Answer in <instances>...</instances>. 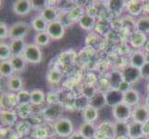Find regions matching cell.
I'll use <instances>...</instances> for the list:
<instances>
[{"instance_id": "484cf974", "label": "cell", "mask_w": 149, "mask_h": 139, "mask_svg": "<svg viewBox=\"0 0 149 139\" xmlns=\"http://www.w3.org/2000/svg\"><path fill=\"white\" fill-rule=\"evenodd\" d=\"M78 23L81 26V28H83L84 30L91 31L94 28H95V18L84 13L79 20Z\"/></svg>"}, {"instance_id": "44dd1931", "label": "cell", "mask_w": 149, "mask_h": 139, "mask_svg": "<svg viewBox=\"0 0 149 139\" xmlns=\"http://www.w3.org/2000/svg\"><path fill=\"white\" fill-rule=\"evenodd\" d=\"M47 102V94L41 89H33L31 91V104L33 106H41Z\"/></svg>"}, {"instance_id": "74e56055", "label": "cell", "mask_w": 149, "mask_h": 139, "mask_svg": "<svg viewBox=\"0 0 149 139\" xmlns=\"http://www.w3.org/2000/svg\"><path fill=\"white\" fill-rule=\"evenodd\" d=\"M126 2L124 1H119V0H111V1L107 2V7H109V10L112 12L119 13L121 10L125 8Z\"/></svg>"}, {"instance_id": "681fc988", "label": "cell", "mask_w": 149, "mask_h": 139, "mask_svg": "<svg viewBox=\"0 0 149 139\" xmlns=\"http://www.w3.org/2000/svg\"><path fill=\"white\" fill-rule=\"evenodd\" d=\"M67 139H86V138L81 136L78 131H75L72 135H71L70 136H69Z\"/></svg>"}, {"instance_id": "603a6c76", "label": "cell", "mask_w": 149, "mask_h": 139, "mask_svg": "<svg viewBox=\"0 0 149 139\" xmlns=\"http://www.w3.org/2000/svg\"><path fill=\"white\" fill-rule=\"evenodd\" d=\"M143 136V124L135 122H129V133L128 137L130 139H136Z\"/></svg>"}, {"instance_id": "52a82bcc", "label": "cell", "mask_w": 149, "mask_h": 139, "mask_svg": "<svg viewBox=\"0 0 149 139\" xmlns=\"http://www.w3.org/2000/svg\"><path fill=\"white\" fill-rule=\"evenodd\" d=\"M13 12L18 16H26L33 10L32 1L30 0H17L12 4Z\"/></svg>"}, {"instance_id": "9a60e30c", "label": "cell", "mask_w": 149, "mask_h": 139, "mask_svg": "<svg viewBox=\"0 0 149 139\" xmlns=\"http://www.w3.org/2000/svg\"><path fill=\"white\" fill-rule=\"evenodd\" d=\"M6 86L10 93H18L23 89V81L19 75L14 74L7 79Z\"/></svg>"}, {"instance_id": "db71d44e", "label": "cell", "mask_w": 149, "mask_h": 139, "mask_svg": "<svg viewBox=\"0 0 149 139\" xmlns=\"http://www.w3.org/2000/svg\"><path fill=\"white\" fill-rule=\"evenodd\" d=\"M114 139H130L128 136H116Z\"/></svg>"}, {"instance_id": "f5cc1de1", "label": "cell", "mask_w": 149, "mask_h": 139, "mask_svg": "<svg viewBox=\"0 0 149 139\" xmlns=\"http://www.w3.org/2000/svg\"><path fill=\"white\" fill-rule=\"evenodd\" d=\"M145 105H146L147 108H149V95H147V97H146V103H145Z\"/></svg>"}, {"instance_id": "ac0fdd59", "label": "cell", "mask_w": 149, "mask_h": 139, "mask_svg": "<svg viewBox=\"0 0 149 139\" xmlns=\"http://www.w3.org/2000/svg\"><path fill=\"white\" fill-rule=\"evenodd\" d=\"M125 8L127 12L133 17H137L142 14L143 11V5L141 1H135V0H131V1L126 2Z\"/></svg>"}, {"instance_id": "d6a6232c", "label": "cell", "mask_w": 149, "mask_h": 139, "mask_svg": "<svg viewBox=\"0 0 149 139\" xmlns=\"http://www.w3.org/2000/svg\"><path fill=\"white\" fill-rule=\"evenodd\" d=\"M47 80L50 85H58L62 80V73L58 70H51L47 74Z\"/></svg>"}, {"instance_id": "5bb4252c", "label": "cell", "mask_w": 149, "mask_h": 139, "mask_svg": "<svg viewBox=\"0 0 149 139\" xmlns=\"http://www.w3.org/2000/svg\"><path fill=\"white\" fill-rule=\"evenodd\" d=\"M147 40L148 38L146 34L135 31V32H133L131 35L130 44L133 48H135L136 50H139L142 47L143 48V46H145Z\"/></svg>"}, {"instance_id": "f1b7e54d", "label": "cell", "mask_w": 149, "mask_h": 139, "mask_svg": "<svg viewBox=\"0 0 149 139\" xmlns=\"http://www.w3.org/2000/svg\"><path fill=\"white\" fill-rule=\"evenodd\" d=\"M33 105L32 104H25V105H19L15 110L17 114L22 119H28L33 115Z\"/></svg>"}, {"instance_id": "277c9868", "label": "cell", "mask_w": 149, "mask_h": 139, "mask_svg": "<svg viewBox=\"0 0 149 139\" xmlns=\"http://www.w3.org/2000/svg\"><path fill=\"white\" fill-rule=\"evenodd\" d=\"M30 25L24 22H18L9 27V39H23L29 33Z\"/></svg>"}, {"instance_id": "5b68a950", "label": "cell", "mask_w": 149, "mask_h": 139, "mask_svg": "<svg viewBox=\"0 0 149 139\" xmlns=\"http://www.w3.org/2000/svg\"><path fill=\"white\" fill-rule=\"evenodd\" d=\"M65 25L59 20L47 24V33L51 40H60L65 35Z\"/></svg>"}, {"instance_id": "4fadbf2b", "label": "cell", "mask_w": 149, "mask_h": 139, "mask_svg": "<svg viewBox=\"0 0 149 139\" xmlns=\"http://www.w3.org/2000/svg\"><path fill=\"white\" fill-rule=\"evenodd\" d=\"M18 114L14 110H1V122L6 126H13L17 124Z\"/></svg>"}, {"instance_id": "83f0119b", "label": "cell", "mask_w": 149, "mask_h": 139, "mask_svg": "<svg viewBox=\"0 0 149 139\" xmlns=\"http://www.w3.org/2000/svg\"><path fill=\"white\" fill-rule=\"evenodd\" d=\"M114 132L116 136H128L129 133V122H113Z\"/></svg>"}, {"instance_id": "7dc6e473", "label": "cell", "mask_w": 149, "mask_h": 139, "mask_svg": "<svg viewBox=\"0 0 149 139\" xmlns=\"http://www.w3.org/2000/svg\"><path fill=\"white\" fill-rule=\"evenodd\" d=\"M130 89H132L131 85L129 83H127V82H125L124 80L121 82V84L120 85L119 88H118V90H120L122 93V94H123V93L127 92L128 90H130Z\"/></svg>"}, {"instance_id": "7c38bea8", "label": "cell", "mask_w": 149, "mask_h": 139, "mask_svg": "<svg viewBox=\"0 0 149 139\" xmlns=\"http://www.w3.org/2000/svg\"><path fill=\"white\" fill-rule=\"evenodd\" d=\"M105 95H106L107 106H109V107L113 108L114 106L119 104V103L122 102L123 94L118 89L111 88L109 91H107Z\"/></svg>"}, {"instance_id": "f546056e", "label": "cell", "mask_w": 149, "mask_h": 139, "mask_svg": "<svg viewBox=\"0 0 149 139\" xmlns=\"http://www.w3.org/2000/svg\"><path fill=\"white\" fill-rule=\"evenodd\" d=\"M33 41H34V44L36 45L40 46V47H44V46H47L50 44L51 38L49 37V35L47 34V32L35 33Z\"/></svg>"}, {"instance_id": "9c48e42d", "label": "cell", "mask_w": 149, "mask_h": 139, "mask_svg": "<svg viewBox=\"0 0 149 139\" xmlns=\"http://www.w3.org/2000/svg\"><path fill=\"white\" fill-rule=\"evenodd\" d=\"M122 102H124L125 104L129 105L132 108H134L138 105L141 104V96L139 92L135 89H130L127 92L123 93L122 96Z\"/></svg>"}, {"instance_id": "b9f144b4", "label": "cell", "mask_w": 149, "mask_h": 139, "mask_svg": "<svg viewBox=\"0 0 149 139\" xmlns=\"http://www.w3.org/2000/svg\"><path fill=\"white\" fill-rule=\"evenodd\" d=\"M33 135H34V137H36L37 139H47L48 131H47V128L39 126L34 130Z\"/></svg>"}, {"instance_id": "60d3db41", "label": "cell", "mask_w": 149, "mask_h": 139, "mask_svg": "<svg viewBox=\"0 0 149 139\" xmlns=\"http://www.w3.org/2000/svg\"><path fill=\"white\" fill-rule=\"evenodd\" d=\"M98 92L97 90L96 86L95 85H85L84 86L83 90H81V95L84 96L85 97H87L88 99H91L96 93Z\"/></svg>"}, {"instance_id": "11a10c76", "label": "cell", "mask_w": 149, "mask_h": 139, "mask_svg": "<svg viewBox=\"0 0 149 139\" xmlns=\"http://www.w3.org/2000/svg\"><path fill=\"white\" fill-rule=\"evenodd\" d=\"M146 62L149 63V53H146Z\"/></svg>"}, {"instance_id": "816d5d0a", "label": "cell", "mask_w": 149, "mask_h": 139, "mask_svg": "<svg viewBox=\"0 0 149 139\" xmlns=\"http://www.w3.org/2000/svg\"><path fill=\"white\" fill-rule=\"evenodd\" d=\"M146 92L147 93V95H149V81L146 82Z\"/></svg>"}, {"instance_id": "9f6ffc18", "label": "cell", "mask_w": 149, "mask_h": 139, "mask_svg": "<svg viewBox=\"0 0 149 139\" xmlns=\"http://www.w3.org/2000/svg\"><path fill=\"white\" fill-rule=\"evenodd\" d=\"M136 139H149V137H146V136H143V137H140V138H136Z\"/></svg>"}, {"instance_id": "6da1fadb", "label": "cell", "mask_w": 149, "mask_h": 139, "mask_svg": "<svg viewBox=\"0 0 149 139\" xmlns=\"http://www.w3.org/2000/svg\"><path fill=\"white\" fill-rule=\"evenodd\" d=\"M52 130L55 135L60 138H68L75 132L72 121L66 117L55 121L52 123Z\"/></svg>"}, {"instance_id": "f907efd6", "label": "cell", "mask_w": 149, "mask_h": 139, "mask_svg": "<svg viewBox=\"0 0 149 139\" xmlns=\"http://www.w3.org/2000/svg\"><path fill=\"white\" fill-rule=\"evenodd\" d=\"M143 51L145 53H149V39L146 41V43L145 46H143Z\"/></svg>"}, {"instance_id": "4316f807", "label": "cell", "mask_w": 149, "mask_h": 139, "mask_svg": "<svg viewBox=\"0 0 149 139\" xmlns=\"http://www.w3.org/2000/svg\"><path fill=\"white\" fill-rule=\"evenodd\" d=\"M135 31L137 32L143 33L145 34H149V16L145 15V16H141L139 19L135 20Z\"/></svg>"}, {"instance_id": "1f68e13d", "label": "cell", "mask_w": 149, "mask_h": 139, "mask_svg": "<svg viewBox=\"0 0 149 139\" xmlns=\"http://www.w3.org/2000/svg\"><path fill=\"white\" fill-rule=\"evenodd\" d=\"M109 84L111 88H114V89H118L119 88L120 85L121 84V82L123 81V76H122V73L121 71H112L111 74L109 75Z\"/></svg>"}, {"instance_id": "c3c4849f", "label": "cell", "mask_w": 149, "mask_h": 139, "mask_svg": "<svg viewBox=\"0 0 149 139\" xmlns=\"http://www.w3.org/2000/svg\"><path fill=\"white\" fill-rule=\"evenodd\" d=\"M143 136L149 137V121L143 123Z\"/></svg>"}, {"instance_id": "e575fe53", "label": "cell", "mask_w": 149, "mask_h": 139, "mask_svg": "<svg viewBox=\"0 0 149 139\" xmlns=\"http://www.w3.org/2000/svg\"><path fill=\"white\" fill-rule=\"evenodd\" d=\"M11 57L12 52L11 49H10L9 44L1 42V45H0V59H1V61L9 60Z\"/></svg>"}, {"instance_id": "3957f363", "label": "cell", "mask_w": 149, "mask_h": 139, "mask_svg": "<svg viewBox=\"0 0 149 139\" xmlns=\"http://www.w3.org/2000/svg\"><path fill=\"white\" fill-rule=\"evenodd\" d=\"M23 58L27 63L38 64L43 59V52L40 46L33 44H27L23 52Z\"/></svg>"}, {"instance_id": "8d00e7d4", "label": "cell", "mask_w": 149, "mask_h": 139, "mask_svg": "<svg viewBox=\"0 0 149 139\" xmlns=\"http://www.w3.org/2000/svg\"><path fill=\"white\" fill-rule=\"evenodd\" d=\"M74 107L76 110L84 111L87 107H89V99L84 96H78L74 100Z\"/></svg>"}, {"instance_id": "836d02e7", "label": "cell", "mask_w": 149, "mask_h": 139, "mask_svg": "<svg viewBox=\"0 0 149 139\" xmlns=\"http://www.w3.org/2000/svg\"><path fill=\"white\" fill-rule=\"evenodd\" d=\"M58 4H56V7L61 14H68L71 9L76 7V4L72 1L63 0V1H58Z\"/></svg>"}, {"instance_id": "f6af8a7d", "label": "cell", "mask_w": 149, "mask_h": 139, "mask_svg": "<svg viewBox=\"0 0 149 139\" xmlns=\"http://www.w3.org/2000/svg\"><path fill=\"white\" fill-rule=\"evenodd\" d=\"M1 109L2 110H12L11 104H10L8 93H5L1 96Z\"/></svg>"}, {"instance_id": "ab89813d", "label": "cell", "mask_w": 149, "mask_h": 139, "mask_svg": "<svg viewBox=\"0 0 149 139\" xmlns=\"http://www.w3.org/2000/svg\"><path fill=\"white\" fill-rule=\"evenodd\" d=\"M47 103L48 105L60 104V95L56 91H50L47 94Z\"/></svg>"}, {"instance_id": "bcb514c9", "label": "cell", "mask_w": 149, "mask_h": 139, "mask_svg": "<svg viewBox=\"0 0 149 139\" xmlns=\"http://www.w3.org/2000/svg\"><path fill=\"white\" fill-rule=\"evenodd\" d=\"M140 74H141V79L146 80V82L149 81V63L146 62L140 69Z\"/></svg>"}, {"instance_id": "ee69618b", "label": "cell", "mask_w": 149, "mask_h": 139, "mask_svg": "<svg viewBox=\"0 0 149 139\" xmlns=\"http://www.w3.org/2000/svg\"><path fill=\"white\" fill-rule=\"evenodd\" d=\"M0 38L1 40H6L9 38V26L6 22H1L0 23Z\"/></svg>"}, {"instance_id": "7402d4cb", "label": "cell", "mask_w": 149, "mask_h": 139, "mask_svg": "<svg viewBox=\"0 0 149 139\" xmlns=\"http://www.w3.org/2000/svg\"><path fill=\"white\" fill-rule=\"evenodd\" d=\"M24 39H12L9 42V46L11 49L12 56H22L24 49L26 47Z\"/></svg>"}, {"instance_id": "cb8c5ba5", "label": "cell", "mask_w": 149, "mask_h": 139, "mask_svg": "<svg viewBox=\"0 0 149 139\" xmlns=\"http://www.w3.org/2000/svg\"><path fill=\"white\" fill-rule=\"evenodd\" d=\"M89 106L95 108L97 110L103 109V108L107 106L106 95L104 93L98 91L91 99H89Z\"/></svg>"}, {"instance_id": "d590c367", "label": "cell", "mask_w": 149, "mask_h": 139, "mask_svg": "<svg viewBox=\"0 0 149 139\" xmlns=\"http://www.w3.org/2000/svg\"><path fill=\"white\" fill-rule=\"evenodd\" d=\"M17 94V99H18V106L19 105H25V104H31V91L22 89Z\"/></svg>"}, {"instance_id": "8fae6325", "label": "cell", "mask_w": 149, "mask_h": 139, "mask_svg": "<svg viewBox=\"0 0 149 139\" xmlns=\"http://www.w3.org/2000/svg\"><path fill=\"white\" fill-rule=\"evenodd\" d=\"M39 14L45 19V20L47 23L53 22L55 20H59V18H60V12L58 11V9L56 8V6H51V5L47 6Z\"/></svg>"}, {"instance_id": "d6986e66", "label": "cell", "mask_w": 149, "mask_h": 139, "mask_svg": "<svg viewBox=\"0 0 149 139\" xmlns=\"http://www.w3.org/2000/svg\"><path fill=\"white\" fill-rule=\"evenodd\" d=\"M83 119H84V122L95 123L100 119L99 110H97L95 108H93L91 106L87 107L83 111Z\"/></svg>"}, {"instance_id": "4dcf8cb0", "label": "cell", "mask_w": 149, "mask_h": 139, "mask_svg": "<svg viewBox=\"0 0 149 139\" xmlns=\"http://www.w3.org/2000/svg\"><path fill=\"white\" fill-rule=\"evenodd\" d=\"M14 73H15L14 69L9 60L1 61V64H0V74H1L2 77L8 79L9 77L13 76Z\"/></svg>"}, {"instance_id": "ffe728a7", "label": "cell", "mask_w": 149, "mask_h": 139, "mask_svg": "<svg viewBox=\"0 0 149 139\" xmlns=\"http://www.w3.org/2000/svg\"><path fill=\"white\" fill-rule=\"evenodd\" d=\"M47 22H45V19L41 16L40 14L34 16L32 20H31V27H32L35 33H44L47 32Z\"/></svg>"}, {"instance_id": "d4e9b609", "label": "cell", "mask_w": 149, "mask_h": 139, "mask_svg": "<svg viewBox=\"0 0 149 139\" xmlns=\"http://www.w3.org/2000/svg\"><path fill=\"white\" fill-rule=\"evenodd\" d=\"M10 63H11L14 71L16 73H22L25 70L27 65V61L25 60L23 56H12L9 59Z\"/></svg>"}, {"instance_id": "ba28073f", "label": "cell", "mask_w": 149, "mask_h": 139, "mask_svg": "<svg viewBox=\"0 0 149 139\" xmlns=\"http://www.w3.org/2000/svg\"><path fill=\"white\" fill-rule=\"evenodd\" d=\"M63 107L61 104L56 105H48L43 111V116L48 121H52L53 122L56 120L62 118Z\"/></svg>"}, {"instance_id": "2e32d148", "label": "cell", "mask_w": 149, "mask_h": 139, "mask_svg": "<svg viewBox=\"0 0 149 139\" xmlns=\"http://www.w3.org/2000/svg\"><path fill=\"white\" fill-rule=\"evenodd\" d=\"M146 63V53L142 50H135L130 56V66L132 67L140 70Z\"/></svg>"}, {"instance_id": "f35d334b", "label": "cell", "mask_w": 149, "mask_h": 139, "mask_svg": "<svg viewBox=\"0 0 149 139\" xmlns=\"http://www.w3.org/2000/svg\"><path fill=\"white\" fill-rule=\"evenodd\" d=\"M84 13V9L83 8H81L78 5H76V7L74 8H72L70 11L67 14L69 16L70 20L71 22H79V20L81 19V17L83 16Z\"/></svg>"}, {"instance_id": "7bdbcfd3", "label": "cell", "mask_w": 149, "mask_h": 139, "mask_svg": "<svg viewBox=\"0 0 149 139\" xmlns=\"http://www.w3.org/2000/svg\"><path fill=\"white\" fill-rule=\"evenodd\" d=\"M48 1L45 0H40V1H32V6H33V10H36V11H43V10L47 8L49 5L47 4Z\"/></svg>"}, {"instance_id": "8992f818", "label": "cell", "mask_w": 149, "mask_h": 139, "mask_svg": "<svg viewBox=\"0 0 149 139\" xmlns=\"http://www.w3.org/2000/svg\"><path fill=\"white\" fill-rule=\"evenodd\" d=\"M132 121L139 123H145L149 121V108L145 104H140L132 108Z\"/></svg>"}, {"instance_id": "30bf717a", "label": "cell", "mask_w": 149, "mask_h": 139, "mask_svg": "<svg viewBox=\"0 0 149 139\" xmlns=\"http://www.w3.org/2000/svg\"><path fill=\"white\" fill-rule=\"evenodd\" d=\"M121 73L123 76V80L127 82V83H129L130 85L134 84L141 79L140 70L134 68V67H132L130 65L127 66Z\"/></svg>"}, {"instance_id": "7a4b0ae2", "label": "cell", "mask_w": 149, "mask_h": 139, "mask_svg": "<svg viewBox=\"0 0 149 139\" xmlns=\"http://www.w3.org/2000/svg\"><path fill=\"white\" fill-rule=\"evenodd\" d=\"M132 108L124 102H120L112 108V116L114 122H129L132 121Z\"/></svg>"}, {"instance_id": "e0dca14e", "label": "cell", "mask_w": 149, "mask_h": 139, "mask_svg": "<svg viewBox=\"0 0 149 139\" xmlns=\"http://www.w3.org/2000/svg\"><path fill=\"white\" fill-rule=\"evenodd\" d=\"M77 131L86 139H93L96 133V127L95 125V123L83 122Z\"/></svg>"}]
</instances>
